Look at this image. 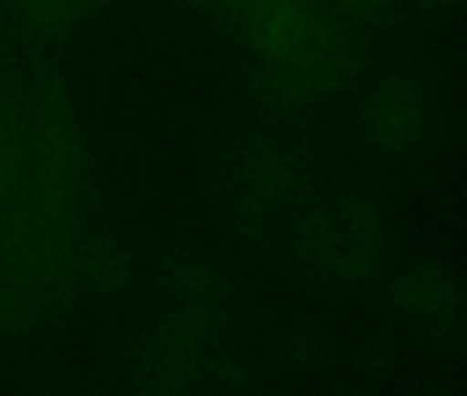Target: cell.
<instances>
[{
  "label": "cell",
  "instance_id": "1",
  "mask_svg": "<svg viewBox=\"0 0 467 396\" xmlns=\"http://www.w3.org/2000/svg\"><path fill=\"white\" fill-rule=\"evenodd\" d=\"M251 31L254 47L273 64L317 83L338 72V42L308 0H228Z\"/></svg>",
  "mask_w": 467,
  "mask_h": 396
},
{
  "label": "cell",
  "instance_id": "2",
  "mask_svg": "<svg viewBox=\"0 0 467 396\" xmlns=\"http://www.w3.org/2000/svg\"><path fill=\"white\" fill-rule=\"evenodd\" d=\"M429 124V108L423 94L407 83L393 80L382 89L374 105V130L390 149H407L418 138H423Z\"/></svg>",
  "mask_w": 467,
  "mask_h": 396
},
{
  "label": "cell",
  "instance_id": "3",
  "mask_svg": "<svg viewBox=\"0 0 467 396\" xmlns=\"http://www.w3.org/2000/svg\"><path fill=\"white\" fill-rule=\"evenodd\" d=\"M399 306L407 317L420 322V328L437 330L456 314V289L440 273L420 270L401 284Z\"/></svg>",
  "mask_w": 467,
  "mask_h": 396
}]
</instances>
